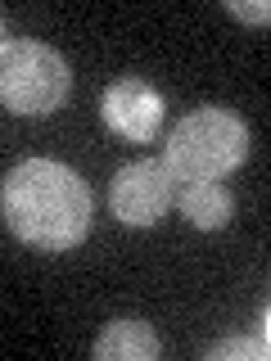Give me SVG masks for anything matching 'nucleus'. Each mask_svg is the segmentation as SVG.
Listing matches in <instances>:
<instances>
[{
    "label": "nucleus",
    "instance_id": "obj_7",
    "mask_svg": "<svg viewBox=\"0 0 271 361\" xmlns=\"http://www.w3.org/2000/svg\"><path fill=\"white\" fill-rule=\"evenodd\" d=\"M176 199L186 221L199 226V231H222L235 217V199L222 180H186V185H176Z\"/></svg>",
    "mask_w": 271,
    "mask_h": 361
},
{
    "label": "nucleus",
    "instance_id": "obj_4",
    "mask_svg": "<svg viewBox=\"0 0 271 361\" xmlns=\"http://www.w3.org/2000/svg\"><path fill=\"white\" fill-rule=\"evenodd\" d=\"M176 203V176L167 172L163 158H136V163L118 167L109 185V208L122 226H154L163 212Z\"/></svg>",
    "mask_w": 271,
    "mask_h": 361
},
{
    "label": "nucleus",
    "instance_id": "obj_8",
    "mask_svg": "<svg viewBox=\"0 0 271 361\" xmlns=\"http://www.w3.org/2000/svg\"><path fill=\"white\" fill-rule=\"evenodd\" d=\"M208 361H267V338H226V343H212L208 353H203Z\"/></svg>",
    "mask_w": 271,
    "mask_h": 361
},
{
    "label": "nucleus",
    "instance_id": "obj_5",
    "mask_svg": "<svg viewBox=\"0 0 271 361\" xmlns=\"http://www.w3.org/2000/svg\"><path fill=\"white\" fill-rule=\"evenodd\" d=\"M163 95L145 82V77H118L104 95H100V118H104L109 131H118L122 140H154L158 127H163Z\"/></svg>",
    "mask_w": 271,
    "mask_h": 361
},
{
    "label": "nucleus",
    "instance_id": "obj_3",
    "mask_svg": "<svg viewBox=\"0 0 271 361\" xmlns=\"http://www.w3.org/2000/svg\"><path fill=\"white\" fill-rule=\"evenodd\" d=\"M73 73L45 41H9L0 50V104L18 118H45L68 99Z\"/></svg>",
    "mask_w": 271,
    "mask_h": 361
},
{
    "label": "nucleus",
    "instance_id": "obj_2",
    "mask_svg": "<svg viewBox=\"0 0 271 361\" xmlns=\"http://www.w3.org/2000/svg\"><path fill=\"white\" fill-rule=\"evenodd\" d=\"M244 158H248V127L240 113L222 104L190 109L163 145V163L176 176V185H186V180H222Z\"/></svg>",
    "mask_w": 271,
    "mask_h": 361
},
{
    "label": "nucleus",
    "instance_id": "obj_9",
    "mask_svg": "<svg viewBox=\"0 0 271 361\" xmlns=\"http://www.w3.org/2000/svg\"><path fill=\"white\" fill-rule=\"evenodd\" d=\"M226 9H231L235 18H244V23H267L271 18L267 0H226Z\"/></svg>",
    "mask_w": 271,
    "mask_h": 361
},
{
    "label": "nucleus",
    "instance_id": "obj_10",
    "mask_svg": "<svg viewBox=\"0 0 271 361\" xmlns=\"http://www.w3.org/2000/svg\"><path fill=\"white\" fill-rule=\"evenodd\" d=\"M9 45V27H5V18H0V50Z\"/></svg>",
    "mask_w": 271,
    "mask_h": 361
},
{
    "label": "nucleus",
    "instance_id": "obj_6",
    "mask_svg": "<svg viewBox=\"0 0 271 361\" xmlns=\"http://www.w3.org/2000/svg\"><path fill=\"white\" fill-rule=\"evenodd\" d=\"M163 353V343H158L154 325L145 321H109L104 330L95 338V361H154Z\"/></svg>",
    "mask_w": 271,
    "mask_h": 361
},
{
    "label": "nucleus",
    "instance_id": "obj_1",
    "mask_svg": "<svg viewBox=\"0 0 271 361\" xmlns=\"http://www.w3.org/2000/svg\"><path fill=\"white\" fill-rule=\"evenodd\" d=\"M90 185L59 158H23L0 185V217L9 235L45 253L77 248L90 235Z\"/></svg>",
    "mask_w": 271,
    "mask_h": 361
}]
</instances>
